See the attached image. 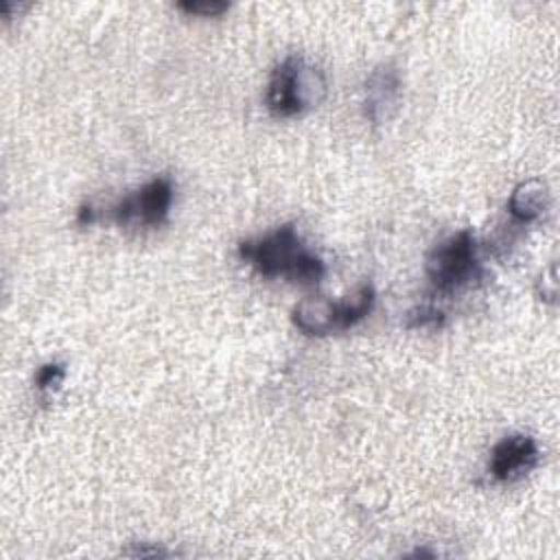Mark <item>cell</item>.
Returning <instances> with one entry per match:
<instances>
[{"mask_svg":"<svg viewBox=\"0 0 560 560\" xmlns=\"http://www.w3.org/2000/svg\"><path fill=\"white\" fill-rule=\"evenodd\" d=\"M94 221V212H92V206H81L79 208V214H77V223L79 225H88Z\"/></svg>","mask_w":560,"mask_h":560,"instance_id":"13","label":"cell"},{"mask_svg":"<svg viewBox=\"0 0 560 560\" xmlns=\"http://www.w3.org/2000/svg\"><path fill=\"white\" fill-rule=\"evenodd\" d=\"M171 203H173V182L171 177L160 175L147 182L133 195L118 201L112 208V217L120 225L136 221L147 228H158L166 221Z\"/></svg>","mask_w":560,"mask_h":560,"instance_id":"5","label":"cell"},{"mask_svg":"<svg viewBox=\"0 0 560 560\" xmlns=\"http://www.w3.org/2000/svg\"><path fill=\"white\" fill-rule=\"evenodd\" d=\"M547 208H549V188L542 179H536V177L514 186L508 199V212L521 225L538 221L547 212Z\"/></svg>","mask_w":560,"mask_h":560,"instance_id":"8","label":"cell"},{"mask_svg":"<svg viewBox=\"0 0 560 560\" xmlns=\"http://www.w3.org/2000/svg\"><path fill=\"white\" fill-rule=\"evenodd\" d=\"M400 96H402V79L398 68L389 61L376 66L365 79V98H363L365 118L372 125L387 122L396 114L400 105Z\"/></svg>","mask_w":560,"mask_h":560,"instance_id":"7","label":"cell"},{"mask_svg":"<svg viewBox=\"0 0 560 560\" xmlns=\"http://www.w3.org/2000/svg\"><path fill=\"white\" fill-rule=\"evenodd\" d=\"M63 376H66V365L59 363V361H48V363H44V365L37 370V374H35V385H37V389H42V392H50V389H57V387L61 385Z\"/></svg>","mask_w":560,"mask_h":560,"instance_id":"9","label":"cell"},{"mask_svg":"<svg viewBox=\"0 0 560 560\" xmlns=\"http://www.w3.org/2000/svg\"><path fill=\"white\" fill-rule=\"evenodd\" d=\"M182 11L186 13H195V15H219L223 11H228V2H219V0H192V2H179L177 4Z\"/></svg>","mask_w":560,"mask_h":560,"instance_id":"10","label":"cell"},{"mask_svg":"<svg viewBox=\"0 0 560 560\" xmlns=\"http://www.w3.org/2000/svg\"><path fill=\"white\" fill-rule=\"evenodd\" d=\"M427 276L435 291L453 293L479 278L477 243L470 230H459L435 245L424 262Z\"/></svg>","mask_w":560,"mask_h":560,"instance_id":"4","label":"cell"},{"mask_svg":"<svg viewBox=\"0 0 560 560\" xmlns=\"http://www.w3.org/2000/svg\"><path fill=\"white\" fill-rule=\"evenodd\" d=\"M374 304V287L372 284H361L354 295L346 300H328V298H304L302 302L295 304L293 308V324L304 332V335H315L324 337L335 330H348L354 324H359L368 313L372 311Z\"/></svg>","mask_w":560,"mask_h":560,"instance_id":"3","label":"cell"},{"mask_svg":"<svg viewBox=\"0 0 560 560\" xmlns=\"http://www.w3.org/2000/svg\"><path fill=\"white\" fill-rule=\"evenodd\" d=\"M538 444L532 435L512 433L501 438L490 453V475L497 481H516L538 464Z\"/></svg>","mask_w":560,"mask_h":560,"instance_id":"6","label":"cell"},{"mask_svg":"<svg viewBox=\"0 0 560 560\" xmlns=\"http://www.w3.org/2000/svg\"><path fill=\"white\" fill-rule=\"evenodd\" d=\"M147 542H136V549H127L125 553L127 556H133V558H144V556H171V551L162 549V547H144Z\"/></svg>","mask_w":560,"mask_h":560,"instance_id":"12","label":"cell"},{"mask_svg":"<svg viewBox=\"0 0 560 560\" xmlns=\"http://www.w3.org/2000/svg\"><path fill=\"white\" fill-rule=\"evenodd\" d=\"M238 256L265 278L282 276L300 284H317L326 271L324 260L304 245L293 223H284L260 238L241 241Z\"/></svg>","mask_w":560,"mask_h":560,"instance_id":"1","label":"cell"},{"mask_svg":"<svg viewBox=\"0 0 560 560\" xmlns=\"http://www.w3.org/2000/svg\"><path fill=\"white\" fill-rule=\"evenodd\" d=\"M328 85L322 68L308 63L300 55L282 59L267 83V109L278 118L300 116L311 107H317L326 98Z\"/></svg>","mask_w":560,"mask_h":560,"instance_id":"2","label":"cell"},{"mask_svg":"<svg viewBox=\"0 0 560 560\" xmlns=\"http://www.w3.org/2000/svg\"><path fill=\"white\" fill-rule=\"evenodd\" d=\"M444 322V313L435 306H420L418 311L409 313V326H442Z\"/></svg>","mask_w":560,"mask_h":560,"instance_id":"11","label":"cell"}]
</instances>
